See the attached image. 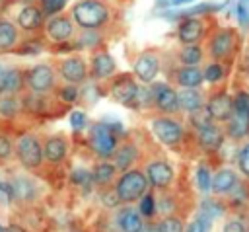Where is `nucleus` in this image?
Returning <instances> with one entry per match:
<instances>
[{
    "instance_id": "de8ad7c7",
    "label": "nucleus",
    "mask_w": 249,
    "mask_h": 232,
    "mask_svg": "<svg viewBox=\"0 0 249 232\" xmlns=\"http://www.w3.org/2000/svg\"><path fill=\"white\" fill-rule=\"evenodd\" d=\"M138 232H160V228H158V224H154V222H150V224H144Z\"/></svg>"
},
{
    "instance_id": "c9c22d12",
    "label": "nucleus",
    "mask_w": 249,
    "mask_h": 232,
    "mask_svg": "<svg viewBox=\"0 0 249 232\" xmlns=\"http://www.w3.org/2000/svg\"><path fill=\"white\" fill-rule=\"evenodd\" d=\"M210 179H212L210 170L206 168V164H200V166L196 168V185H198V189H200L202 193L210 191Z\"/></svg>"
},
{
    "instance_id": "f3484780",
    "label": "nucleus",
    "mask_w": 249,
    "mask_h": 232,
    "mask_svg": "<svg viewBox=\"0 0 249 232\" xmlns=\"http://www.w3.org/2000/svg\"><path fill=\"white\" fill-rule=\"evenodd\" d=\"M239 187V175L231 168H220L210 179V191L214 195H231Z\"/></svg>"
},
{
    "instance_id": "ea45409f",
    "label": "nucleus",
    "mask_w": 249,
    "mask_h": 232,
    "mask_svg": "<svg viewBox=\"0 0 249 232\" xmlns=\"http://www.w3.org/2000/svg\"><path fill=\"white\" fill-rule=\"evenodd\" d=\"M70 181H72L74 185L86 187V185L93 183V179H91V172H88V170H76V172L70 175Z\"/></svg>"
},
{
    "instance_id": "c03bdc74",
    "label": "nucleus",
    "mask_w": 249,
    "mask_h": 232,
    "mask_svg": "<svg viewBox=\"0 0 249 232\" xmlns=\"http://www.w3.org/2000/svg\"><path fill=\"white\" fill-rule=\"evenodd\" d=\"M185 232H206V220L202 216L195 218L193 222H189V226H187Z\"/></svg>"
},
{
    "instance_id": "cd10ccee",
    "label": "nucleus",
    "mask_w": 249,
    "mask_h": 232,
    "mask_svg": "<svg viewBox=\"0 0 249 232\" xmlns=\"http://www.w3.org/2000/svg\"><path fill=\"white\" fill-rule=\"evenodd\" d=\"M19 41V29L8 19H0V53L12 51Z\"/></svg>"
},
{
    "instance_id": "f704fd0d",
    "label": "nucleus",
    "mask_w": 249,
    "mask_h": 232,
    "mask_svg": "<svg viewBox=\"0 0 249 232\" xmlns=\"http://www.w3.org/2000/svg\"><path fill=\"white\" fill-rule=\"evenodd\" d=\"M189 123H191L195 129H200V127H204V125H208V123H212V119H210V115H208L206 107H200V109H196V111L189 113Z\"/></svg>"
},
{
    "instance_id": "72a5a7b5",
    "label": "nucleus",
    "mask_w": 249,
    "mask_h": 232,
    "mask_svg": "<svg viewBox=\"0 0 249 232\" xmlns=\"http://www.w3.org/2000/svg\"><path fill=\"white\" fill-rule=\"evenodd\" d=\"M237 170L241 172L243 177L249 179V140L241 144V148L237 150Z\"/></svg>"
},
{
    "instance_id": "6e6552de",
    "label": "nucleus",
    "mask_w": 249,
    "mask_h": 232,
    "mask_svg": "<svg viewBox=\"0 0 249 232\" xmlns=\"http://www.w3.org/2000/svg\"><path fill=\"white\" fill-rule=\"evenodd\" d=\"M160 68H161V57H160V53L156 49H146L134 60L132 72H134L136 80H140L142 84H152L156 80V76L160 74Z\"/></svg>"
},
{
    "instance_id": "f257e3e1",
    "label": "nucleus",
    "mask_w": 249,
    "mask_h": 232,
    "mask_svg": "<svg viewBox=\"0 0 249 232\" xmlns=\"http://www.w3.org/2000/svg\"><path fill=\"white\" fill-rule=\"evenodd\" d=\"M241 49V37L235 27H214L206 35L204 53L210 60L231 64Z\"/></svg>"
},
{
    "instance_id": "e433bc0d",
    "label": "nucleus",
    "mask_w": 249,
    "mask_h": 232,
    "mask_svg": "<svg viewBox=\"0 0 249 232\" xmlns=\"http://www.w3.org/2000/svg\"><path fill=\"white\" fill-rule=\"evenodd\" d=\"M64 4H66V0H43L41 10H43L45 16H56V14L62 12Z\"/></svg>"
},
{
    "instance_id": "dca6fc26",
    "label": "nucleus",
    "mask_w": 249,
    "mask_h": 232,
    "mask_svg": "<svg viewBox=\"0 0 249 232\" xmlns=\"http://www.w3.org/2000/svg\"><path fill=\"white\" fill-rule=\"evenodd\" d=\"M47 37L54 43H64L68 41L72 35H74V21L72 18L68 16H62V14H56V16H51L47 19Z\"/></svg>"
},
{
    "instance_id": "79ce46f5",
    "label": "nucleus",
    "mask_w": 249,
    "mask_h": 232,
    "mask_svg": "<svg viewBox=\"0 0 249 232\" xmlns=\"http://www.w3.org/2000/svg\"><path fill=\"white\" fill-rule=\"evenodd\" d=\"M12 152H14V146H12L10 138H8V136H0V160L10 158Z\"/></svg>"
},
{
    "instance_id": "a18cd8bd",
    "label": "nucleus",
    "mask_w": 249,
    "mask_h": 232,
    "mask_svg": "<svg viewBox=\"0 0 249 232\" xmlns=\"http://www.w3.org/2000/svg\"><path fill=\"white\" fill-rule=\"evenodd\" d=\"M6 201H12L10 183H4V185H0V203H6Z\"/></svg>"
},
{
    "instance_id": "4468645a",
    "label": "nucleus",
    "mask_w": 249,
    "mask_h": 232,
    "mask_svg": "<svg viewBox=\"0 0 249 232\" xmlns=\"http://www.w3.org/2000/svg\"><path fill=\"white\" fill-rule=\"evenodd\" d=\"M58 74L64 82L78 86V84L86 82L89 70H88V64L82 57H68V58L58 62Z\"/></svg>"
},
{
    "instance_id": "8fccbe9b",
    "label": "nucleus",
    "mask_w": 249,
    "mask_h": 232,
    "mask_svg": "<svg viewBox=\"0 0 249 232\" xmlns=\"http://www.w3.org/2000/svg\"><path fill=\"white\" fill-rule=\"evenodd\" d=\"M189 2H193V0H169L171 6H183V4H189Z\"/></svg>"
},
{
    "instance_id": "603ef678",
    "label": "nucleus",
    "mask_w": 249,
    "mask_h": 232,
    "mask_svg": "<svg viewBox=\"0 0 249 232\" xmlns=\"http://www.w3.org/2000/svg\"><path fill=\"white\" fill-rule=\"evenodd\" d=\"M247 226H249V222H247Z\"/></svg>"
},
{
    "instance_id": "9d476101",
    "label": "nucleus",
    "mask_w": 249,
    "mask_h": 232,
    "mask_svg": "<svg viewBox=\"0 0 249 232\" xmlns=\"http://www.w3.org/2000/svg\"><path fill=\"white\" fill-rule=\"evenodd\" d=\"M208 35V21L198 16L185 18L179 27H177V39L181 45H193V43H202Z\"/></svg>"
},
{
    "instance_id": "ddd939ff",
    "label": "nucleus",
    "mask_w": 249,
    "mask_h": 232,
    "mask_svg": "<svg viewBox=\"0 0 249 232\" xmlns=\"http://www.w3.org/2000/svg\"><path fill=\"white\" fill-rule=\"evenodd\" d=\"M206 111H208V115H210V119L214 121V123H220V125H224L230 117H231V113H233V97L228 94V92H214L208 99H206Z\"/></svg>"
},
{
    "instance_id": "bb28decb",
    "label": "nucleus",
    "mask_w": 249,
    "mask_h": 232,
    "mask_svg": "<svg viewBox=\"0 0 249 232\" xmlns=\"http://www.w3.org/2000/svg\"><path fill=\"white\" fill-rule=\"evenodd\" d=\"M117 226L121 228V232H138L144 226V218L138 211L126 207L117 214Z\"/></svg>"
},
{
    "instance_id": "864d4df0",
    "label": "nucleus",
    "mask_w": 249,
    "mask_h": 232,
    "mask_svg": "<svg viewBox=\"0 0 249 232\" xmlns=\"http://www.w3.org/2000/svg\"><path fill=\"white\" fill-rule=\"evenodd\" d=\"M41 2H43V0H41Z\"/></svg>"
},
{
    "instance_id": "7c9ffc66",
    "label": "nucleus",
    "mask_w": 249,
    "mask_h": 232,
    "mask_svg": "<svg viewBox=\"0 0 249 232\" xmlns=\"http://www.w3.org/2000/svg\"><path fill=\"white\" fill-rule=\"evenodd\" d=\"M202 74H204V82L216 84V82L224 80V76L228 74V64H224V62H216V60H210V62L202 68Z\"/></svg>"
},
{
    "instance_id": "2f4dec72",
    "label": "nucleus",
    "mask_w": 249,
    "mask_h": 232,
    "mask_svg": "<svg viewBox=\"0 0 249 232\" xmlns=\"http://www.w3.org/2000/svg\"><path fill=\"white\" fill-rule=\"evenodd\" d=\"M158 228H160V232H185L183 220L179 216H175V214L161 216V220L158 222Z\"/></svg>"
},
{
    "instance_id": "37998d69",
    "label": "nucleus",
    "mask_w": 249,
    "mask_h": 232,
    "mask_svg": "<svg viewBox=\"0 0 249 232\" xmlns=\"http://www.w3.org/2000/svg\"><path fill=\"white\" fill-rule=\"evenodd\" d=\"M70 125H72L74 131H80V129L86 125V115H84L82 111H72V115H70Z\"/></svg>"
},
{
    "instance_id": "39448f33",
    "label": "nucleus",
    "mask_w": 249,
    "mask_h": 232,
    "mask_svg": "<svg viewBox=\"0 0 249 232\" xmlns=\"http://www.w3.org/2000/svg\"><path fill=\"white\" fill-rule=\"evenodd\" d=\"M150 127H152L154 136H156L161 144H165V146H169V148L179 146V144L183 142V138H185V129H183V125H181L179 121L171 119V115L154 117L152 123H150Z\"/></svg>"
},
{
    "instance_id": "5701e85b",
    "label": "nucleus",
    "mask_w": 249,
    "mask_h": 232,
    "mask_svg": "<svg viewBox=\"0 0 249 232\" xmlns=\"http://www.w3.org/2000/svg\"><path fill=\"white\" fill-rule=\"evenodd\" d=\"M177 97H179V107L185 113H193L206 105V97L200 92V88H181L177 92Z\"/></svg>"
},
{
    "instance_id": "b1692460",
    "label": "nucleus",
    "mask_w": 249,
    "mask_h": 232,
    "mask_svg": "<svg viewBox=\"0 0 249 232\" xmlns=\"http://www.w3.org/2000/svg\"><path fill=\"white\" fill-rule=\"evenodd\" d=\"M224 133H226V136H230L233 140H241V138L249 136V115L233 111L231 117L224 123Z\"/></svg>"
},
{
    "instance_id": "2eb2a0df",
    "label": "nucleus",
    "mask_w": 249,
    "mask_h": 232,
    "mask_svg": "<svg viewBox=\"0 0 249 232\" xmlns=\"http://www.w3.org/2000/svg\"><path fill=\"white\" fill-rule=\"evenodd\" d=\"M195 135H196V142L206 152H216L224 144V138H226L224 127L220 123H214V121L200 127V129H195Z\"/></svg>"
},
{
    "instance_id": "f03ea898",
    "label": "nucleus",
    "mask_w": 249,
    "mask_h": 232,
    "mask_svg": "<svg viewBox=\"0 0 249 232\" xmlns=\"http://www.w3.org/2000/svg\"><path fill=\"white\" fill-rule=\"evenodd\" d=\"M70 18L80 29L97 31L109 21L111 8L103 0H78L70 10Z\"/></svg>"
},
{
    "instance_id": "393cba45",
    "label": "nucleus",
    "mask_w": 249,
    "mask_h": 232,
    "mask_svg": "<svg viewBox=\"0 0 249 232\" xmlns=\"http://www.w3.org/2000/svg\"><path fill=\"white\" fill-rule=\"evenodd\" d=\"M204 58H206V53L200 43L181 45V49L177 51V62L183 66H200Z\"/></svg>"
},
{
    "instance_id": "7ed1b4c3",
    "label": "nucleus",
    "mask_w": 249,
    "mask_h": 232,
    "mask_svg": "<svg viewBox=\"0 0 249 232\" xmlns=\"http://www.w3.org/2000/svg\"><path fill=\"white\" fill-rule=\"evenodd\" d=\"M148 177L140 170H126L119 175L115 183V193L121 203H134L144 193H148Z\"/></svg>"
},
{
    "instance_id": "412c9836",
    "label": "nucleus",
    "mask_w": 249,
    "mask_h": 232,
    "mask_svg": "<svg viewBox=\"0 0 249 232\" xmlns=\"http://www.w3.org/2000/svg\"><path fill=\"white\" fill-rule=\"evenodd\" d=\"M25 88V74L19 68H4L0 70V94L16 96Z\"/></svg>"
},
{
    "instance_id": "a19ab883",
    "label": "nucleus",
    "mask_w": 249,
    "mask_h": 232,
    "mask_svg": "<svg viewBox=\"0 0 249 232\" xmlns=\"http://www.w3.org/2000/svg\"><path fill=\"white\" fill-rule=\"evenodd\" d=\"M60 97H62L64 101L72 103V101L78 97V88H76L74 84H68V86H64V88L60 90Z\"/></svg>"
},
{
    "instance_id": "a211bd4d",
    "label": "nucleus",
    "mask_w": 249,
    "mask_h": 232,
    "mask_svg": "<svg viewBox=\"0 0 249 232\" xmlns=\"http://www.w3.org/2000/svg\"><path fill=\"white\" fill-rule=\"evenodd\" d=\"M10 191H12V201L16 203H31L37 197V183L35 179L27 177V175H16L10 181Z\"/></svg>"
},
{
    "instance_id": "9b49d317",
    "label": "nucleus",
    "mask_w": 249,
    "mask_h": 232,
    "mask_svg": "<svg viewBox=\"0 0 249 232\" xmlns=\"http://www.w3.org/2000/svg\"><path fill=\"white\" fill-rule=\"evenodd\" d=\"M146 177H148L150 185H154L160 191H165L167 187L173 185L175 172H173V166L167 160L158 158V160H150L146 164Z\"/></svg>"
},
{
    "instance_id": "aec40b11",
    "label": "nucleus",
    "mask_w": 249,
    "mask_h": 232,
    "mask_svg": "<svg viewBox=\"0 0 249 232\" xmlns=\"http://www.w3.org/2000/svg\"><path fill=\"white\" fill-rule=\"evenodd\" d=\"M43 19H45V14L41 10V6H35V4H25L19 14H18V29L21 31H37L41 29L43 25Z\"/></svg>"
},
{
    "instance_id": "c756f323",
    "label": "nucleus",
    "mask_w": 249,
    "mask_h": 232,
    "mask_svg": "<svg viewBox=\"0 0 249 232\" xmlns=\"http://www.w3.org/2000/svg\"><path fill=\"white\" fill-rule=\"evenodd\" d=\"M115 174H117V168L113 166V162H107V160H101L93 172H91V179L95 185L103 187V185H109L113 179H115Z\"/></svg>"
},
{
    "instance_id": "473e14b6",
    "label": "nucleus",
    "mask_w": 249,
    "mask_h": 232,
    "mask_svg": "<svg viewBox=\"0 0 249 232\" xmlns=\"http://www.w3.org/2000/svg\"><path fill=\"white\" fill-rule=\"evenodd\" d=\"M138 213L142 214V218H154V214H156V197L152 193H144L138 199Z\"/></svg>"
},
{
    "instance_id": "1a4fd4ad",
    "label": "nucleus",
    "mask_w": 249,
    "mask_h": 232,
    "mask_svg": "<svg viewBox=\"0 0 249 232\" xmlns=\"http://www.w3.org/2000/svg\"><path fill=\"white\" fill-rule=\"evenodd\" d=\"M150 90H152V97H154V107L161 115H177L181 111L175 88H171L165 82H154L150 86Z\"/></svg>"
},
{
    "instance_id": "f8f14e48",
    "label": "nucleus",
    "mask_w": 249,
    "mask_h": 232,
    "mask_svg": "<svg viewBox=\"0 0 249 232\" xmlns=\"http://www.w3.org/2000/svg\"><path fill=\"white\" fill-rule=\"evenodd\" d=\"M136 94H138V84L130 74H119L111 82V96L121 105L136 107Z\"/></svg>"
},
{
    "instance_id": "4c0bfd02",
    "label": "nucleus",
    "mask_w": 249,
    "mask_h": 232,
    "mask_svg": "<svg viewBox=\"0 0 249 232\" xmlns=\"http://www.w3.org/2000/svg\"><path fill=\"white\" fill-rule=\"evenodd\" d=\"M222 232H249V226L243 218H230L224 222Z\"/></svg>"
},
{
    "instance_id": "423d86ee",
    "label": "nucleus",
    "mask_w": 249,
    "mask_h": 232,
    "mask_svg": "<svg viewBox=\"0 0 249 232\" xmlns=\"http://www.w3.org/2000/svg\"><path fill=\"white\" fill-rule=\"evenodd\" d=\"M56 74L51 64H35L25 72V88L35 96H45L54 88Z\"/></svg>"
},
{
    "instance_id": "20e7f679",
    "label": "nucleus",
    "mask_w": 249,
    "mask_h": 232,
    "mask_svg": "<svg viewBox=\"0 0 249 232\" xmlns=\"http://www.w3.org/2000/svg\"><path fill=\"white\" fill-rule=\"evenodd\" d=\"M89 144L95 156H99L101 160H109L113 158L115 150H117V135L113 131V127L109 123H93L89 127Z\"/></svg>"
},
{
    "instance_id": "0eeeda50",
    "label": "nucleus",
    "mask_w": 249,
    "mask_h": 232,
    "mask_svg": "<svg viewBox=\"0 0 249 232\" xmlns=\"http://www.w3.org/2000/svg\"><path fill=\"white\" fill-rule=\"evenodd\" d=\"M18 158L25 170H37L43 164V146L35 135H21L16 144Z\"/></svg>"
},
{
    "instance_id": "4be33fe9",
    "label": "nucleus",
    "mask_w": 249,
    "mask_h": 232,
    "mask_svg": "<svg viewBox=\"0 0 249 232\" xmlns=\"http://www.w3.org/2000/svg\"><path fill=\"white\" fill-rule=\"evenodd\" d=\"M173 82L179 88H200L204 82V74L200 66H183L179 64L173 70Z\"/></svg>"
},
{
    "instance_id": "09e8293b",
    "label": "nucleus",
    "mask_w": 249,
    "mask_h": 232,
    "mask_svg": "<svg viewBox=\"0 0 249 232\" xmlns=\"http://www.w3.org/2000/svg\"><path fill=\"white\" fill-rule=\"evenodd\" d=\"M2 232H25L19 224H10V226H4V230Z\"/></svg>"
},
{
    "instance_id": "3c124183",
    "label": "nucleus",
    "mask_w": 249,
    "mask_h": 232,
    "mask_svg": "<svg viewBox=\"0 0 249 232\" xmlns=\"http://www.w3.org/2000/svg\"><path fill=\"white\" fill-rule=\"evenodd\" d=\"M2 230H4V226H0V232H2Z\"/></svg>"
},
{
    "instance_id": "c85d7f7f",
    "label": "nucleus",
    "mask_w": 249,
    "mask_h": 232,
    "mask_svg": "<svg viewBox=\"0 0 249 232\" xmlns=\"http://www.w3.org/2000/svg\"><path fill=\"white\" fill-rule=\"evenodd\" d=\"M136 160V146L130 142H124L123 146H119L113 154V166L119 172H126Z\"/></svg>"
},
{
    "instance_id": "6ab92c4d",
    "label": "nucleus",
    "mask_w": 249,
    "mask_h": 232,
    "mask_svg": "<svg viewBox=\"0 0 249 232\" xmlns=\"http://www.w3.org/2000/svg\"><path fill=\"white\" fill-rule=\"evenodd\" d=\"M117 72V62L111 57V53L107 51H97L91 57V66H89V74L95 80H107L111 76H115Z\"/></svg>"
},
{
    "instance_id": "58836bf2",
    "label": "nucleus",
    "mask_w": 249,
    "mask_h": 232,
    "mask_svg": "<svg viewBox=\"0 0 249 232\" xmlns=\"http://www.w3.org/2000/svg\"><path fill=\"white\" fill-rule=\"evenodd\" d=\"M18 111V99L14 96H2L0 97V113L2 115H14Z\"/></svg>"
},
{
    "instance_id": "49530a36",
    "label": "nucleus",
    "mask_w": 249,
    "mask_h": 232,
    "mask_svg": "<svg viewBox=\"0 0 249 232\" xmlns=\"http://www.w3.org/2000/svg\"><path fill=\"white\" fill-rule=\"evenodd\" d=\"M241 70L245 76H249V51H245V55L241 58Z\"/></svg>"
},
{
    "instance_id": "a878e982",
    "label": "nucleus",
    "mask_w": 249,
    "mask_h": 232,
    "mask_svg": "<svg viewBox=\"0 0 249 232\" xmlns=\"http://www.w3.org/2000/svg\"><path fill=\"white\" fill-rule=\"evenodd\" d=\"M68 154V142L64 136H49L43 144V156L49 162H62Z\"/></svg>"
}]
</instances>
